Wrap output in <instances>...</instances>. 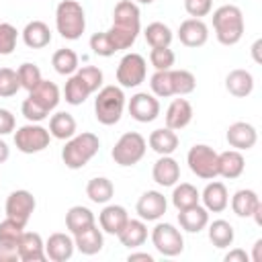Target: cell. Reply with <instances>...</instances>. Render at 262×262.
Listing matches in <instances>:
<instances>
[{
    "label": "cell",
    "mask_w": 262,
    "mask_h": 262,
    "mask_svg": "<svg viewBox=\"0 0 262 262\" xmlns=\"http://www.w3.org/2000/svg\"><path fill=\"white\" fill-rule=\"evenodd\" d=\"M139 8L133 0H121L113 12V27L106 31L115 49H129L139 33Z\"/></svg>",
    "instance_id": "obj_1"
},
{
    "label": "cell",
    "mask_w": 262,
    "mask_h": 262,
    "mask_svg": "<svg viewBox=\"0 0 262 262\" xmlns=\"http://www.w3.org/2000/svg\"><path fill=\"white\" fill-rule=\"evenodd\" d=\"M98 149H100V139L94 133L84 131V133L72 135L66 141L61 149V160L70 170H80L98 154Z\"/></svg>",
    "instance_id": "obj_2"
},
{
    "label": "cell",
    "mask_w": 262,
    "mask_h": 262,
    "mask_svg": "<svg viewBox=\"0 0 262 262\" xmlns=\"http://www.w3.org/2000/svg\"><path fill=\"white\" fill-rule=\"evenodd\" d=\"M215 37L221 45H235L244 35V14L235 4H223L213 12Z\"/></svg>",
    "instance_id": "obj_3"
},
{
    "label": "cell",
    "mask_w": 262,
    "mask_h": 262,
    "mask_svg": "<svg viewBox=\"0 0 262 262\" xmlns=\"http://www.w3.org/2000/svg\"><path fill=\"white\" fill-rule=\"evenodd\" d=\"M55 27L63 39H68V41L80 39L86 29V14H84L82 4L76 0L59 2L55 8Z\"/></svg>",
    "instance_id": "obj_4"
},
{
    "label": "cell",
    "mask_w": 262,
    "mask_h": 262,
    "mask_svg": "<svg viewBox=\"0 0 262 262\" xmlns=\"http://www.w3.org/2000/svg\"><path fill=\"white\" fill-rule=\"evenodd\" d=\"M125 108V94L119 86H102L94 98V115L96 121L102 125L119 123Z\"/></svg>",
    "instance_id": "obj_5"
},
{
    "label": "cell",
    "mask_w": 262,
    "mask_h": 262,
    "mask_svg": "<svg viewBox=\"0 0 262 262\" xmlns=\"http://www.w3.org/2000/svg\"><path fill=\"white\" fill-rule=\"evenodd\" d=\"M145 149H147L145 137L137 131H127L119 137L111 156H113L115 164H119V166H135L145 156Z\"/></svg>",
    "instance_id": "obj_6"
},
{
    "label": "cell",
    "mask_w": 262,
    "mask_h": 262,
    "mask_svg": "<svg viewBox=\"0 0 262 262\" xmlns=\"http://www.w3.org/2000/svg\"><path fill=\"white\" fill-rule=\"evenodd\" d=\"M186 162H188L190 172L196 174L199 178L213 180L219 176V154L205 143L192 145L186 154Z\"/></svg>",
    "instance_id": "obj_7"
},
{
    "label": "cell",
    "mask_w": 262,
    "mask_h": 262,
    "mask_svg": "<svg viewBox=\"0 0 262 262\" xmlns=\"http://www.w3.org/2000/svg\"><path fill=\"white\" fill-rule=\"evenodd\" d=\"M51 133L49 129L37 125V123H29L16 129L14 133V145L18 151L23 154H39L49 145Z\"/></svg>",
    "instance_id": "obj_8"
},
{
    "label": "cell",
    "mask_w": 262,
    "mask_h": 262,
    "mask_svg": "<svg viewBox=\"0 0 262 262\" xmlns=\"http://www.w3.org/2000/svg\"><path fill=\"white\" fill-rule=\"evenodd\" d=\"M147 63L145 57L139 53H127L117 66V82L123 88H135L145 80Z\"/></svg>",
    "instance_id": "obj_9"
},
{
    "label": "cell",
    "mask_w": 262,
    "mask_h": 262,
    "mask_svg": "<svg viewBox=\"0 0 262 262\" xmlns=\"http://www.w3.org/2000/svg\"><path fill=\"white\" fill-rule=\"evenodd\" d=\"M151 244L162 256H178L184 250V237L172 223H158L151 229Z\"/></svg>",
    "instance_id": "obj_10"
},
{
    "label": "cell",
    "mask_w": 262,
    "mask_h": 262,
    "mask_svg": "<svg viewBox=\"0 0 262 262\" xmlns=\"http://www.w3.org/2000/svg\"><path fill=\"white\" fill-rule=\"evenodd\" d=\"M37 207V201L35 196L29 192V190H12L6 199V205H4V211H6V217L27 225V221L31 219L33 211Z\"/></svg>",
    "instance_id": "obj_11"
},
{
    "label": "cell",
    "mask_w": 262,
    "mask_h": 262,
    "mask_svg": "<svg viewBox=\"0 0 262 262\" xmlns=\"http://www.w3.org/2000/svg\"><path fill=\"white\" fill-rule=\"evenodd\" d=\"M129 115L139 123H151L160 115V102L154 94L137 92L129 100Z\"/></svg>",
    "instance_id": "obj_12"
},
{
    "label": "cell",
    "mask_w": 262,
    "mask_h": 262,
    "mask_svg": "<svg viewBox=\"0 0 262 262\" xmlns=\"http://www.w3.org/2000/svg\"><path fill=\"white\" fill-rule=\"evenodd\" d=\"M166 196L158 190H147L139 196L137 205H135V211L139 215V219L143 221H158L164 213H166Z\"/></svg>",
    "instance_id": "obj_13"
},
{
    "label": "cell",
    "mask_w": 262,
    "mask_h": 262,
    "mask_svg": "<svg viewBox=\"0 0 262 262\" xmlns=\"http://www.w3.org/2000/svg\"><path fill=\"white\" fill-rule=\"evenodd\" d=\"M225 139L227 143L233 147V149H250L256 145L258 141V133L254 129V125L246 123V121H237V123H231L227 127V133H225Z\"/></svg>",
    "instance_id": "obj_14"
},
{
    "label": "cell",
    "mask_w": 262,
    "mask_h": 262,
    "mask_svg": "<svg viewBox=\"0 0 262 262\" xmlns=\"http://www.w3.org/2000/svg\"><path fill=\"white\" fill-rule=\"evenodd\" d=\"M178 39L186 47H201L209 39V29L201 18H186L178 27Z\"/></svg>",
    "instance_id": "obj_15"
},
{
    "label": "cell",
    "mask_w": 262,
    "mask_h": 262,
    "mask_svg": "<svg viewBox=\"0 0 262 262\" xmlns=\"http://www.w3.org/2000/svg\"><path fill=\"white\" fill-rule=\"evenodd\" d=\"M16 248H18V256L23 262H43L47 258L45 256V242L35 231H23Z\"/></svg>",
    "instance_id": "obj_16"
},
{
    "label": "cell",
    "mask_w": 262,
    "mask_h": 262,
    "mask_svg": "<svg viewBox=\"0 0 262 262\" xmlns=\"http://www.w3.org/2000/svg\"><path fill=\"white\" fill-rule=\"evenodd\" d=\"M74 250H76L74 239L68 233H61V231L51 233L47 237V242H45V256L49 260H53V262H66V260H70L72 254H74Z\"/></svg>",
    "instance_id": "obj_17"
},
{
    "label": "cell",
    "mask_w": 262,
    "mask_h": 262,
    "mask_svg": "<svg viewBox=\"0 0 262 262\" xmlns=\"http://www.w3.org/2000/svg\"><path fill=\"white\" fill-rule=\"evenodd\" d=\"M192 121V106L186 98H174L166 111V127L180 131Z\"/></svg>",
    "instance_id": "obj_18"
},
{
    "label": "cell",
    "mask_w": 262,
    "mask_h": 262,
    "mask_svg": "<svg viewBox=\"0 0 262 262\" xmlns=\"http://www.w3.org/2000/svg\"><path fill=\"white\" fill-rule=\"evenodd\" d=\"M129 215H127V209L121 207V205H106L100 215H98V223H100V229L104 233H111V235H117L123 225L127 223Z\"/></svg>",
    "instance_id": "obj_19"
},
{
    "label": "cell",
    "mask_w": 262,
    "mask_h": 262,
    "mask_svg": "<svg viewBox=\"0 0 262 262\" xmlns=\"http://www.w3.org/2000/svg\"><path fill=\"white\" fill-rule=\"evenodd\" d=\"M151 176L160 186H174L180 178V166L172 156H160V160L154 164Z\"/></svg>",
    "instance_id": "obj_20"
},
{
    "label": "cell",
    "mask_w": 262,
    "mask_h": 262,
    "mask_svg": "<svg viewBox=\"0 0 262 262\" xmlns=\"http://www.w3.org/2000/svg\"><path fill=\"white\" fill-rule=\"evenodd\" d=\"M178 223L184 231L188 233H199L207 227L209 223V211L201 205H192L188 209H182L178 211Z\"/></svg>",
    "instance_id": "obj_21"
},
{
    "label": "cell",
    "mask_w": 262,
    "mask_h": 262,
    "mask_svg": "<svg viewBox=\"0 0 262 262\" xmlns=\"http://www.w3.org/2000/svg\"><path fill=\"white\" fill-rule=\"evenodd\" d=\"M225 88H227L229 94H233L237 98H246L254 90V76L248 70H242V68L231 70L225 78Z\"/></svg>",
    "instance_id": "obj_22"
},
{
    "label": "cell",
    "mask_w": 262,
    "mask_h": 262,
    "mask_svg": "<svg viewBox=\"0 0 262 262\" xmlns=\"http://www.w3.org/2000/svg\"><path fill=\"white\" fill-rule=\"evenodd\" d=\"M29 98L33 102H37L41 108H45L47 113H51L57 104H59V88L49 82V80H41L31 92H29Z\"/></svg>",
    "instance_id": "obj_23"
},
{
    "label": "cell",
    "mask_w": 262,
    "mask_h": 262,
    "mask_svg": "<svg viewBox=\"0 0 262 262\" xmlns=\"http://www.w3.org/2000/svg\"><path fill=\"white\" fill-rule=\"evenodd\" d=\"M203 203H205V209L207 211H213V213H221L225 211V207L229 205V194H227V188L223 182H209L201 194Z\"/></svg>",
    "instance_id": "obj_24"
},
{
    "label": "cell",
    "mask_w": 262,
    "mask_h": 262,
    "mask_svg": "<svg viewBox=\"0 0 262 262\" xmlns=\"http://www.w3.org/2000/svg\"><path fill=\"white\" fill-rule=\"evenodd\" d=\"M117 237L125 248H139L147 239V225L143 223V219H127Z\"/></svg>",
    "instance_id": "obj_25"
},
{
    "label": "cell",
    "mask_w": 262,
    "mask_h": 262,
    "mask_svg": "<svg viewBox=\"0 0 262 262\" xmlns=\"http://www.w3.org/2000/svg\"><path fill=\"white\" fill-rule=\"evenodd\" d=\"M23 41L31 49H43L51 43V31L43 20H31L23 29Z\"/></svg>",
    "instance_id": "obj_26"
},
{
    "label": "cell",
    "mask_w": 262,
    "mask_h": 262,
    "mask_svg": "<svg viewBox=\"0 0 262 262\" xmlns=\"http://www.w3.org/2000/svg\"><path fill=\"white\" fill-rule=\"evenodd\" d=\"M147 143H149V147H151L156 154H160V156H170V154H174L176 147H178V135H176L174 129L162 127V129H156V131L149 133Z\"/></svg>",
    "instance_id": "obj_27"
},
{
    "label": "cell",
    "mask_w": 262,
    "mask_h": 262,
    "mask_svg": "<svg viewBox=\"0 0 262 262\" xmlns=\"http://www.w3.org/2000/svg\"><path fill=\"white\" fill-rule=\"evenodd\" d=\"M74 244H76V248H78L82 254L94 256V254H98V252L102 250V246H104L102 231H100L98 225L94 223L92 227H88V229L76 233V235H74Z\"/></svg>",
    "instance_id": "obj_28"
},
{
    "label": "cell",
    "mask_w": 262,
    "mask_h": 262,
    "mask_svg": "<svg viewBox=\"0 0 262 262\" xmlns=\"http://www.w3.org/2000/svg\"><path fill=\"white\" fill-rule=\"evenodd\" d=\"M94 223H96L94 213H92L88 207L74 205V207H70V211L66 213V227L70 229L72 235H76V233H80V231L92 227Z\"/></svg>",
    "instance_id": "obj_29"
},
{
    "label": "cell",
    "mask_w": 262,
    "mask_h": 262,
    "mask_svg": "<svg viewBox=\"0 0 262 262\" xmlns=\"http://www.w3.org/2000/svg\"><path fill=\"white\" fill-rule=\"evenodd\" d=\"M244 168H246V160L239 149H227V151L219 154V176L233 180V178L242 176Z\"/></svg>",
    "instance_id": "obj_30"
},
{
    "label": "cell",
    "mask_w": 262,
    "mask_h": 262,
    "mask_svg": "<svg viewBox=\"0 0 262 262\" xmlns=\"http://www.w3.org/2000/svg\"><path fill=\"white\" fill-rule=\"evenodd\" d=\"M260 205H262V203H260L258 194H256L254 190H250V188H242V190H237V192L231 196V209H233V213H235L237 217H252L254 211H256Z\"/></svg>",
    "instance_id": "obj_31"
},
{
    "label": "cell",
    "mask_w": 262,
    "mask_h": 262,
    "mask_svg": "<svg viewBox=\"0 0 262 262\" xmlns=\"http://www.w3.org/2000/svg\"><path fill=\"white\" fill-rule=\"evenodd\" d=\"M49 133L55 139H70L72 135H76V119L66 111H59V113L51 115Z\"/></svg>",
    "instance_id": "obj_32"
},
{
    "label": "cell",
    "mask_w": 262,
    "mask_h": 262,
    "mask_svg": "<svg viewBox=\"0 0 262 262\" xmlns=\"http://www.w3.org/2000/svg\"><path fill=\"white\" fill-rule=\"evenodd\" d=\"M113 194H115V186H113V182H111L108 178H104V176H96V178L88 180V184H86V196H88L92 203H96V205L108 203V201L113 199Z\"/></svg>",
    "instance_id": "obj_33"
},
{
    "label": "cell",
    "mask_w": 262,
    "mask_h": 262,
    "mask_svg": "<svg viewBox=\"0 0 262 262\" xmlns=\"http://www.w3.org/2000/svg\"><path fill=\"white\" fill-rule=\"evenodd\" d=\"M209 225V223H207ZM209 239L215 248H229L235 239V231L231 227L229 221L225 219H215L211 225H209Z\"/></svg>",
    "instance_id": "obj_34"
},
{
    "label": "cell",
    "mask_w": 262,
    "mask_h": 262,
    "mask_svg": "<svg viewBox=\"0 0 262 262\" xmlns=\"http://www.w3.org/2000/svg\"><path fill=\"white\" fill-rule=\"evenodd\" d=\"M201 201V192L190 184V182H180L178 186H174L172 190V205L182 211V209H188L192 205H199Z\"/></svg>",
    "instance_id": "obj_35"
},
{
    "label": "cell",
    "mask_w": 262,
    "mask_h": 262,
    "mask_svg": "<svg viewBox=\"0 0 262 262\" xmlns=\"http://www.w3.org/2000/svg\"><path fill=\"white\" fill-rule=\"evenodd\" d=\"M51 66H53V70H55L57 74H61V76H72V74L80 68V66H78V55H76V51H74V49H68V47L57 49V51L53 53Z\"/></svg>",
    "instance_id": "obj_36"
},
{
    "label": "cell",
    "mask_w": 262,
    "mask_h": 262,
    "mask_svg": "<svg viewBox=\"0 0 262 262\" xmlns=\"http://www.w3.org/2000/svg\"><path fill=\"white\" fill-rule=\"evenodd\" d=\"M143 35H145V41H147L151 47H170L172 37H174L172 31H170V27L164 25V23H160V20L149 23V25L145 27Z\"/></svg>",
    "instance_id": "obj_37"
},
{
    "label": "cell",
    "mask_w": 262,
    "mask_h": 262,
    "mask_svg": "<svg viewBox=\"0 0 262 262\" xmlns=\"http://www.w3.org/2000/svg\"><path fill=\"white\" fill-rule=\"evenodd\" d=\"M63 94H66V102H68V104L78 106V104H82L92 92H90V88L84 84V80H82L78 74H74V76H70V80L66 82Z\"/></svg>",
    "instance_id": "obj_38"
},
{
    "label": "cell",
    "mask_w": 262,
    "mask_h": 262,
    "mask_svg": "<svg viewBox=\"0 0 262 262\" xmlns=\"http://www.w3.org/2000/svg\"><path fill=\"white\" fill-rule=\"evenodd\" d=\"M149 88L156 96L160 98H168L174 96V88H172V72L170 70H160L149 78Z\"/></svg>",
    "instance_id": "obj_39"
},
{
    "label": "cell",
    "mask_w": 262,
    "mask_h": 262,
    "mask_svg": "<svg viewBox=\"0 0 262 262\" xmlns=\"http://www.w3.org/2000/svg\"><path fill=\"white\" fill-rule=\"evenodd\" d=\"M172 72V88L174 94L186 96L196 88V80L188 70H170Z\"/></svg>",
    "instance_id": "obj_40"
},
{
    "label": "cell",
    "mask_w": 262,
    "mask_h": 262,
    "mask_svg": "<svg viewBox=\"0 0 262 262\" xmlns=\"http://www.w3.org/2000/svg\"><path fill=\"white\" fill-rule=\"evenodd\" d=\"M16 74H18L20 88H25V90H29V92L43 80V78H41V70H39L35 63H31V61L20 63V68L16 70Z\"/></svg>",
    "instance_id": "obj_41"
},
{
    "label": "cell",
    "mask_w": 262,
    "mask_h": 262,
    "mask_svg": "<svg viewBox=\"0 0 262 262\" xmlns=\"http://www.w3.org/2000/svg\"><path fill=\"white\" fill-rule=\"evenodd\" d=\"M25 231V225L6 217L4 221H0V244H10V246H16L20 235Z\"/></svg>",
    "instance_id": "obj_42"
},
{
    "label": "cell",
    "mask_w": 262,
    "mask_h": 262,
    "mask_svg": "<svg viewBox=\"0 0 262 262\" xmlns=\"http://www.w3.org/2000/svg\"><path fill=\"white\" fill-rule=\"evenodd\" d=\"M18 90H20L18 74L10 68H0V96L8 98V96H14Z\"/></svg>",
    "instance_id": "obj_43"
},
{
    "label": "cell",
    "mask_w": 262,
    "mask_h": 262,
    "mask_svg": "<svg viewBox=\"0 0 262 262\" xmlns=\"http://www.w3.org/2000/svg\"><path fill=\"white\" fill-rule=\"evenodd\" d=\"M174 51L170 47H151V53H149V63L156 68V72L160 70H172L174 66Z\"/></svg>",
    "instance_id": "obj_44"
},
{
    "label": "cell",
    "mask_w": 262,
    "mask_h": 262,
    "mask_svg": "<svg viewBox=\"0 0 262 262\" xmlns=\"http://www.w3.org/2000/svg\"><path fill=\"white\" fill-rule=\"evenodd\" d=\"M18 31L10 23H0V55H10L16 47Z\"/></svg>",
    "instance_id": "obj_45"
},
{
    "label": "cell",
    "mask_w": 262,
    "mask_h": 262,
    "mask_svg": "<svg viewBox=\"0 0 262 262\" xmlns=\"http://www.w3.org/2000/svg\"><path fill=\"white\" fill-rule=\"evenodd\" d=\"M90 49L100 57H111V55L117 53V49H115V45H113V41L108 39L106 33H94L90 37Z\"/></svg>",
    "instance_id": "obj_46"
},
{
    "label": "cell",
    "mask_w": 262,
    "mask_h": 262,
    "mask_svg": "<svg viewBox=\"0 0 262 262\" xmlns=\"http://www.w3.org/2000/svg\"><path fill=\"white\" fill-rule=\"evenodd\" d=\"M76 74L84 80V84L90 88V92H96L102 86V72L94 66H84V68L76 70Z\"/></svg>",
    "instance_id": "obj_47"
},
{
    "label": "cell",
    "mask_w": 262,
    "mask_h": 262,
    "mask_svg": "<svg viewBox=\"0 0 262 262\" xmlns=\"http://www.w3.org/2000/svg\"><path fill=\"white\" fill-rule=\"evenodd\" d=\"M20 111H23L25 119H27V121H31V123H39V121H43V119H47V117H49V113H47L45 108H41L37 102H33L29 96L23 100Z\"/></svg>",
    "instance_id": "obj_48"
},
{
    "label": "cell",
    "mask_w": 262,
    "mask_h": 262,
    "mask_svg": "<svg viewBox=\"0 0 262 262\" xmlns=\"http://www.w3.org/2000/svg\"><path fill=\"white\" fill-rule=\"evenodd\" d=\"M213 8V0H184V10L190 14V18L207 16Z\"/></svg>",
    "instance_id": "obj_49"
},
{
    "label": "cell",
    "mask_w": 262,
    "mask_h": 262,
    "mask_svg": "<svg viewBox=\"0 0 262 262\" xmlns=\"http://www.w3.org/2000/svg\"><path fill=\"white\" fill-rule=\"evenodd\" d=\"M14 115L8 108H0V135H8L14 131Z\"/></svg>",
    "instance_id": "obj_50"
},
{
    "label": "cell",
    "mask_w": 262,
    "mask_h": 262,
    "mask_svg": "<svg viewBox=\"0 0 262 262\" xmlns=\"http://www.w3.org/2000/svg\"><path fill=\"white\" fill-rule=\"evenodd\" d=\"M18 248L10 244H0V262H18Z\"/></svg>",
    "instance_id": "obj_51"
},
{
    "label": "cell",
    "mask_w": 262,
    "mask_h": 262,
    "mask_svg": "<svg viewBox=\"0 0 262 262\" xmlns=\"http://www.w3.org/2000/svg\"><path fill=\"white\" fill-rule=\"evenodd\" d=\"M225 262H248L250 260V256L244 252V250H239V248H235V250H229L227 254H225V258H223Z\"/></svg>",
    "instance_id": "obj_52"
},
{
    "label": "cell",
    "mask_w": 262,
    "mask_h": 262,
    "mask_svg": "<svg viewBox=\"0 0 262 262\" xmlns=\"http://www.w3.org/2000/svg\"><path fill=\"white\" fill-rule=\"evenodd\" d=\"M129 262H135V260H143V262H154V256L147 254V252H135V254H129L127 256Z\"/></svg>",
    "instance_id": "obj_53"
},
{
    "label": "cell",
    "mask_w": 262,
    "mask_h": 262,
    "mask_svg": "<svg viewBox=\"0 0 262 262\" xmlns=\"http://www.w3.org/2000/svg\"><path fill=\"white\" fill-rule=\"evenodd\" d=\"M252 260L254 262H262V239H258L254 244V254H252Z\"/></svg>",
    "instance_id": "obj_54"
},
{
    "label": "cell",
    "mask_w": 262,
    "mask_h": 262,
    "mask_svg": "<svg viewBox=\"0 0 262 262\" xmlns=\"http://www.w3.org/2000/svg\"><path fill=\"white\" fill-rule=\"evenodd\" d=\"M8 156H10V147L6 145V141L0 139V164H4L8 160Z\"/></svg>",
    "instance_id": "obj_55"
},
{
    "label": "cell",
    "mask_w": 262,
    "mask_h": 262,
    "mask_svg": "<svg viewBox=\"0 0 262 262\" xmlns=\"http://www.w3.org/2000/svg\"><path fill=\"white\" fill-rule=\"evenodd\" d=\"M260 45H262V41H260V39H258V41L252 45V55H254V59H256L258 63H260V55H258V51H260Z\"/></svg>",
    "instance_id": "obj_56"
},
{
    "label": "cell",
    "mask_w": 262,
    "mask_h": 262,
    "mask_svg": "<svg viewBox=\"0 0 262 262\" xmlns=\"http://www.w3.org/2000/svg\"><path fill=\"white\" fill-rule=\"evenodd\" d=\"M135 2H139V4H151L154 0H135Z\"/></svg>",
    "instance_id": "obj_57"
}]
</instances>
